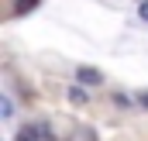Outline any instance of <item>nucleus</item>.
Wrapping results in <instances>:
<instances>
[{"label": "nucleus", "mask_w": 148, "mask_h": 141, "mask_svg": "<svg viewBox=\"0 0 148 141\" xmlns=\"http://www.w3.org/2000/svg\"><path fill=\"white\" fill-rule=\"evenodd\" d=\"M76 79L86 83V86H97L103 76H100V69H93V66H79V69H76Z\"/></svg>", "instance_id": "nucleus-1"}, {"label": "nucleus", "mask_w": 148, "mask_h": 141, "mask_svg": "<svg viewBox=\"0 0 148 141\" xmlns=\"http://www.w3.org/2000/svg\"><path fill=\"white\" fill-rule=\"evenodd\" d=\"M35 7H38V0H14V14H17V17H21V14H31Z\"/></svg>", "instance_id": "nucleus-2"}, {"label": "nucleus", "mask_w": 148, "mask_h": 141, "mask_svg": "<svg viewBox=\"0 0 148 141\" xmlns=\"http://www.w3.org/2000/svg\"><path fill=\"white\" fill-rule=\"evenodd\" d=\"M73 141H97V134H93L90 127H79V131L73 134Z\"/></svg>", "instance_id": "nucleus-3"}, {"label": "nucleus", "mask_w": 148, "mask_h": 141, "mask_svg": "<svg viewBox=\"0 0 148 141\" xmlns=\"http://www.w3.org/2000/svg\"><path fill=\"white\" fill-rule=\"evenodd\" d=\"M17 141H38V127H21Z\"/></svg>", "instance_id": "nucleus-4"}, {"label": "nucleus", "mask_w": 148, "mask_h": 141, "mask_svg": "<svg viewBox=\"0 0 148 141\" xmlns=\"http://www.w3.org/2000/svg\"><path fill=\"white\" fill-rule=\"evenodd\" d=\"M69 100H73V103H86V93H83V90H73Z\"/></svg>", "instance_id": "nucleus-5"}, {"label": "nucleus", "mask_w": 148, "mask_h": 141, "mask_svg": "<svg viewBox=\"0 0 148 141\" xmlns=\"http://www.w3.org/2000/svg\"><path fill=\"white\" fill-rule=\"evenodd\" d=\"M138 10H141V17L148 21V0H141V7H138Z\"/></svg>", "instance_id": "nucleus-6"}, {"label": "nucleus", "mask_w": 148, "mask_h": 141, "mask_svg": "<svg viewBox=\"0 0 148 141\" xmlns=\"http://www.w3.org/2000/svg\"><path fill=\"white\" fill-rule=\"evenodd\" d=\"M138 103H145V107H148V93H141V97H138Z\"/></svg>", "instance_id": "nucleus-7"}, {"label": "nucleus", "mask_w": 148, "mask_h": 141, "mask_svg": "<svg viewBox=\"0 0 148 141\" xmlns=\"http://www.w3.org/2000/svg\"><path fill=\"white\" fill-rule=\"evenodd\" d=\"M48 141H52V138H48Z\"/></svg>", "instance_id": "nucleus-8"}]
</instances>
